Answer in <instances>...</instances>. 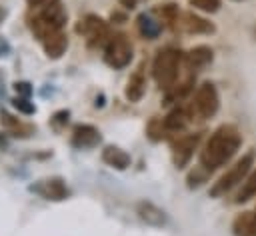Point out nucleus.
Listing matches in <instances>:
<instances>
[{"label": "nucleus", "instance_id": "obj_1", "mask_svg": "<svg viewBox=\"0 0 256 236\" xmlns=\"http://www.w3.org/2000/svg\"><path fill=\"white\" fill-rule=\"evenodd\" d=\"M240 142H242V136L236 130V126L222 124L220 128L214 130V134L208 138L204 150L200 152V166L206 168L208 172L220 168L236 154V150L240 148Z\"/></svg>", "mask_w": 256, "mask_h": 236}, {"label": "nucleus", "instance_id": "obj_2", "mask_svg": "<svg viewBox=\"0 0 256 236\" xmlns=\"http://www.w3.org/2000/svg\"><path fill=\"white\" fill-rule=\"evenodd\" d=\"M180 62H182V52L176 48H164L156 54L154 64H152V74L160 88L170 90L176 86Z\"/></svg>", "mask_w": 256, "mask_h": 236}, {"label": "nucleus", "instance_id": "obj_3", "mask_svg": "<svg viewBox=\"0 0 256 236\" xmlns=\"http://www.w3.org/2000/svg\"><path fill=\"white\" fill-rule=\"evenodd\" d=\"M66 24V10L54 2L50 6H46L40 14H36L32 20H30V28L32 32L44 42L46 38H50L52 34L56 32H62V26Z\"/></svg>", "mask_w": 256, "mask_h": 236}, {"label": "nucleus", "instance_id": "obj_4", "mask_svg": "<svg viewBox=\"0 0 256 236\" xmlns=\"http://www.w3.org/2000/svg\"><path fill=\"white\" fill-rule=\"evenodd\" d=\"M252 164H254V152H246L226 174H222V176L218 178V182H214V186L210 188V196L218 198V196L226 194L230 188H234L236 184H240V182L246 178V174L250 172Z\"/></svg>", "mask_w": 256, "mask_h": 236}, {"label": "nucleus", "instance_id": "obj_5", "mask_svg": "<svg viewBox=\"0 0 256 236\" xmlns=\"http://www.w3.org/2000/svg\"><path fill=\"white\" fill-rule=\"evenodd\" d=\"M220 106V98H218V90L212 82H204L198 86L194 100L190 104V114L198 116V118H210L216 114Z\"/></svg>", "mask_w": 256, "mask_h": 236}, {"label": "nucleus", "instance_id": "obj_6", "mask_svg": "<svg viewBox=\"0 0 256 236\" xmlns=\"http://www.w3.org/2000/svg\"><path fill=\"white\" fill-rule=\"evenodd\" d=\"M104 60L112 68H124L132 60V44L124 34L110 36V40L104 46Z\"/></svg>", "mask_w": 256, "mask_h": 236}, {"label": "nucleus", "instance_id": "obj_7", "mask_svg": "<svg viewBox=\"0 0 256 236\" xmlns=\"http://www.w3.org/2000/svg\"><path fill=\"white\" fill-rule=\"evenodd\" d=\"M78 32H82L86 38H88V44L90 46H98V44H104L110 40V32H108V26L102 18L90 14L86 16L80 24H78Z\"/></svg>", "mask_w": 256, "mask_h": 236}, {"label": "nucleus", "instance_id": "obj_8", "mask_svg": "<svg viewBox=\"0 0 256 236\" xmlns=\"http://www.w3.org/2000/svg\"><path fill=\"white\" fill-rule=\"evenodd\" d=\"M198 142H200V134H186V136H182V138H178V140L174 142V146H172V156H174L176 168H184V166L190 162V158H192V154H194Z\"/></svg>", "mask_w": 256, "mask_h": 236}, {"label": "nucleus", "instance_id": "obj_9", "mask_svg": "<svg viewBox=\"0 0 256 236\" xmlns=\"http://www.w3.org/2000/svg\"><path fill=\"white\" fill-rule=\"evenodd\" d=\"M32 192L40 194L46 200H62L68 194V188H66L64 180H60V178H48V180H40L38 184H34L32 186Z\"/></svg>", "mask_w": 256, "mask_h": 236}, {"label": "nucleus", "instance_id": "obj_10", "mask_svg": "<svg viewBox=\"0 0 256 236\" xmlns=\"http://www.w3.org/2000/svg\"><path fill=\"white\" fill-rule=\"evenodd\" d=\"M176 22H178V26H180L182 30H186V32H194V34H208V32H214V26H212L208 20H204V18L192 14V12L178 14Z\"/></svg>", "mask_w": 256, "mask_h": 236}, {"label": "nucleus", "instance_id": "obj_11", "mask_svg": "<svg viewBox=\"0 0 256 236\" xmlns=\"http://www.w3.org/2000/svg\"><path fill=\"white\" fill-rule=\"evenodd\" d=\"M100 142V132L90 124H78L72 132V144L78 148H92Z\"/></svg>", "mask_w": 256, "mask_h": 236}, {"label": "nucleus", "instance_id": "obj_12", "mask_svg": "<svg viewBox=\"0 0 256 236\" xmlns=\"http://www.w3.org/2000/svg\"><path fill=\"white\" fill-rule=\"evenodd\" d=\"M136 214L140 216L142 222H146V224H150V226H164V224H166V214H164V210L158 208V206L152 204V202H146V200L138 202Z\"/></svg>", "mask_w": 256, "mask_h": 236}, {"label": "nucleus", "instance_id": "obj_13", "mask_svg": "<svg viewBox=\"0 0 256 236\" xmlns=\"http://www.w3.org/2000/svg\"><path fill=\"white\" fill-rule=\"evenodd\" d=\"M102 160L108 166H114L118 170H124V168L130 166V156L122 148H118V146H106L104 152H102Z\"/></svg>", "mask_w": 256, "mask_h": 236}, {"label": "nucleus", "instance_id": "obj_14", "mask_svg": "<svg viewBox=\"0 0 256 236\" xmlns=\"http://www.w3.org/2000/svg\"><path fill=\"white\" fill-rule=\"evenodd\" d=\"M232 228L236 236H256V212H242Z\"/></svg>", "mask_w": 256, "mask_h": 236}, {"label": "nucleus", "instance_id": "obj_15", "mask_svg": "<svg viewBox=\"0 0 256 236\" xmlns=\"http://www.w3.org/2000/svg\"><path fill=\"white\" fill-rule=\"evenodd\" d=\"M66 48H68V38L62 32H56V34H52L50 38L44 40V50L50 58H60L66 52Z\"/></svg>", "mask_w": 256, "mask_h": 236}, {"label": "nucleus", "instance_id": "obj_16", "mask_svg": "<svg viewBox=\"0 0 256 236\" xmlns=\"http://www.w3.org/2000/svg\"><path fill=\"white\" fill-rule=\"evenodd\" d=\"M144 92H146V80H144V76L140 72H136L134 76H130L124 94H126V98L130 102H138L144 96Z\"/></svg>", "mask_w": 256, "mask_h": 236}, {"label": "nucleus", "instance_id": "obj_17", "mask_svg": "<svg viewBox=\"0 0 256 236\" xmlns=\"http://www.w3.org/2000/svg\"><path fill=\"white\" fill-rule=\"evenodd\" d=\"M186 62L190 68H202L212 62V50L208 46H196L186 54Z\"/></svg>", "mask_w": 256, "mask_h": 236}, {"label": "nucleus", "instance_id": "obj_18", "mask_svg": "<svg viewBox=\"0 0 256 236\" xmlns=\"http://www.w3.org/2000/svg\"><path fill=\"white\" fill-rule=\"evenodd\" d=\"M138 28H140V34L146 36V38H150V40L156 38V36L160 34V30H162L160 22L152 20V18L146 16V14H140V16H138Z\"/></svg>", "mask_w": 256, "mask_h": 236}, {"label": "nucleus", "instance_id": "obj_19", "mask_svg": "<svg viewBox=\"0 0 256 236\" xmlns=\"http://www.w3.org/2000/svg\"><path fill=\"white\" fill-rule=\"evenodd\" d=\"M188 122V112L182 108H174L166 118H164V126L166 130H182Z\"/></svg>", "mask_w": 256, "mask_h": 236}, {"label": "nucleus", "instance_id": "obj_20", "mask_svg": "<svg viewBox=\"0 0 256 236\" xmlns=\"http://www.w3.org/2000/svg\"><path fill=\"white\" fill-rule=\"evenodd\" d=\"M252 196H256V168H254V172L242 182V188H240V192L236 194V202L242 204V202L250 200Z\"/></svg>", "mask_w": 256, "mask_h": 236}, {"label": "nucleus", "instance_id": "obj_21", "mask_svg": "<svg viewBox=\"0 0 256 236\" xmlns=\"http://www.w3.org/2000/svg\"><path fill=\"white\" fill-rule=\"evenodd\" d=\"M0 124H2L6 130L14 132L16 136H26V132H28V128H26V126H22V122H20L18 118L10 116L8 112H0Z\"/></svg>", "mask_w": 256, "mask_h": 236}, {"label": "nucleus", "instance_id": "obj_22", "mask_svg": "<svg viewBox=\"0 0 256 236\" xmlns=\"http://www.w3.org/2000/svg\"><path fill=\"white\" fill-rule=\"evenodd\" d=\"M166 126H164V120H152L150 124H148V134H150V138H154V140H160V138H164L166 136Z\"/></svg>", "mask_w": 256, "mask_h": 236}, {"label": "nucleus", "instance_id": "obj_23", "mask_svg": "<svg viewBox=\"0 0 256 236\" xmlns=\"http://www.w3.org/2000/svg\"><path fill=\"white\" fill-rule=\"evenodd\" d=\"M190 6L202 12H216L220 8V0H190Z\"/></svg>", "mask_w": 256, "mask_h": 236}, {"label": "nucleus", "instance_id": "obj_24", "mask_svg": "<svg viewBox=\"0 0 256 236\" xmlns=\"http://www.w3.org/2000/svg\"><path fill=\"white\" fill-rule=\"evenodd\" d=\"M206 176H208V170H206V168H202V166H200V168H196L194 172H190V174H188V186H190V188L200 186V184L206 180Z\"/></svg>", "mask_w": 256, "mask_h": 236}, {"label": "nucleus", "instance_id": "obj_25", "mask_svg": "<svg viewBox=\"0 0 256 236\" xmlns=\"http://www.w3.org/2000/svg\"><path fill=\"white\" fill-rule=\"evenodd\" d=\"M158 14L162 16V18H166L168 22H172V20H176L178 18V8L174 6V4H166V6H162V8H158Z\"/></svg>", "mask_w": 256, "mask_h": 236}, {"label": "nucleus", "instance_id": "obj_26", "mask_svg": "<svg viewBox=\"0 0 256 236\" xmlns=\"http://www.w3.org/2000/svg\"><path fill=\"white\" fill-rule=\"evenodd\" d=\"M14 106H16L20 112H24V114H32V112L36 110L34 104L28 102V98H16V100H14Z\"/></svg>", "mask_w": 256, "mask_h": 236}, {"label": "nucleus", "instance_id": "obj_27", "mask_svg": "<svg viewBox=\"0 0 256 236\" xmlns=\"http://www.w3.org/2000/svg\"><path fill=\"white\" fill-rule=\"evenodd\" d=\"M14 88H16V92H18L22 98H28V96L32 94V86H30L28 82H16Z\"/></svg>", "mask_w": 256, "mask_h": 236}, {"label": "nucleus", "instance_id": "obj_28", "mask_svg": "<svg viewBox=\"0 0 256 236\" xmlns=\"http://www.w3.org/2000/svg\"><path fill=\"white\" fill-rule=\"evenodd\" d=\"M28 2V6H32V8H46V6H50V4H54V2H58V0H26Z\"/></svg>", "mask_w": 256, "mask_h": 236}, {"label": "nucleus", "instance_id": "obj_29", "mask_svg": "<svg viewBox=\"0 0 256 236\" xmlns=\"http://www.w3.org/2000/svg\"><path fill=\"white\" fill-rule=\"evenodd\" d=\"M8 52H10V44L4 36H0V56H6Z\"/></svg>", "mask_w": 256, "mask_h": 236}, {"label": "nucleus", "instance_id": "obj_30", "mask_svg": "<svg viewBox=\"0 0 256 236\" xmlns=\"http://www.w3.org/2000/svg\"><path fill=\"white\" fill-rule=\"evenodd\" d=\"M4 18H6V10H4V8H2V6H0V22H2V20H4Z\"/></svg>", "mask_w": 256, "mask_h": 236}]
</instances>
